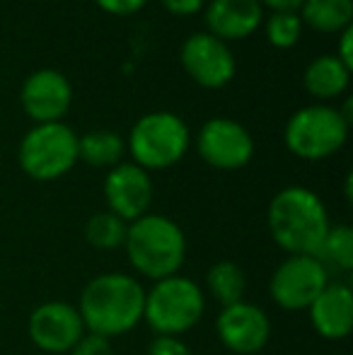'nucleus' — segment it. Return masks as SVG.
I'll list each match as a JSON object with an SVG mask.
<instances>
[{
  "mask_svg": "<svg viewBox=\"0 0 353 355\" xmlns=\"http://www.w3.org/2000/svg\"><path fill=\"white\" fill-rule=\"evenodd\" d=\"M104 198L114 215L123 223L143 218L153 201L150 174L133 162H119L104 179Z\"/></svg>",
  "mask_w": 353,
  "mask_h": 355,
  "instance_id": "13",
  "label": "nucleus"
},
{
  "mask_svg": "<svg viewBox=\"0 0 353 355\" xmlns=\"http://www.w3.org/2000/svg\"><path fill=\"white\" fill-rule=\"evenodd\" d=\"M351 80V71L334 56H317L315 61H310V66L305 68L302 83H305L307 94H312L315 99H336L339 94L346 92Z\"/></svg>",
  "mask_w": 353,
  "mask_h": 355,
  "instance_id": "17",
  "label": "nucleus"
},
{
  "mask_svg": "<svg viewBox=\"0 0 353 355\" xmlns=\"http://www.w3.org/2000/svg\"><path fill=\"white\" fill-rule=\"evenodd\" d=\"M123 249L128 254L133 271L150 281L177 276L187 259V237L167 215L146 213L128 223Z\"/></svg>",
  "mask_w": 353,
  "mask_h": 355,
  "instance_id": "3",
  "label": "nucleus"
},
{
  "mask_svg": "<svg viewBox=\"0 0 353 355\" xmlns=\"http://www.w3.org/2000/svg\"><path fill=\"white\" fill-rule=\"evenodd\" d=\"M216 331L230 353L255 355L264 351L271 338V319L261 307L242 300L221 309L216 319Z\"/></svg>",
  "mask_w": 353,
  "mask_h": 355,
  "instance_id": "11",
  "label": "nucleus"
},
{
  "mask_svg": "<svg viewBox=\"0 0 353 355\" xmlns=\"http://www.w3.org/2000/svg\"><path fill=\"white\" fill-rule=\"evenodd\" d=\"M182 66L193 83L208 89H221L235 78V56L230 46L208 32L191 34L182 44Z\"/></svg>",
  "mask_w": 353,
  "mask_h": 355,
  "instance_id": "9",
  "label": "nucleus"
},
{
  "mask_svg": "<svg viewBox=\"0 0 353 355\" xmlns=\"http://www.w3.org/2000/svg\"><path fill=\"white\" fill-rule=\"evenodd\" d=\"M203 3H206V0H162L167 12L179 15V17H191V15H196L198 10L203 8Z\"/></svg>",
  "mask_w": 353,
  "mask_h": 355,
  "instance_id": "27",
  "label": "nucleus"
},
{
  "mask_svg": "<svg viewBox=\"0 0 353 355\" xmlns=\"http://www.w3.org/2000/svg\"><path fill=\"white\" fill-rule=\"evenodd\" d=\"M146 288L128 273H102L83 288L78 312L87 334L117 338L133 331L143 319Z\"/></svg>",
  "mask_w": 353,
  "mask_h": 355,
  "instance_id": "1",
  "label": "nucleus"
},
{
  "mask_svg": "<svg viewBox=\"0 0 353 355\" xmlns=\"http://www.w3.org/2000/svg\"><path fill=\"white\" fill-rule=\"evenodd\" d=\"M126 141L114 131H89L78 138V159L89 167L112 169L123 159Z\"/></svg>",
  "mask_w": 353,
  "mask_h": 355,
  "instance_id": "19",
  "label": "nucleus"
},
{
  "mask_svg": "<svg viewBox=\"0 0 353 355\" xmlns=\"http://www.w3.org/2000/svg\"><path fill=\"white\" fill-rule=\"evenodd\" d=\"M264 8L259 0H211L206 8V27L221 42L247 39L259 29Z\"/></svg>",
  "mask_w": 353,
  "mask_h": 355,
  "instance_id": "16",
  "label": "nucleus"
},
{
  "mask_svg": "<svg viewBox=\"0 0 353 355\" xmlns=\"http://www.w3.org/2000/svg\"><path fill=\"white\" fill-rule=\"evenodd\" d=\"M198 155L216 169H240L255 155V141L242 123L232 119H211L198 131Z\"/></svg>",
  "mask_w": 353,
  "mask_h": 355,
  "instance_id": "12",
  "label": "nucleus"
},
{
  "mask_svg": "<svg viewBox=\"0 0 353 355\" xmlns=\"http://www.w3.org/2000/svg\"><path fill=\"white\" fill-rule=\"evenodd\" d=\"M126 230L128 223H123L119 215H114L112 211H99L85 223V239L94 249L112 252V249L123 247Z\"/></svg>",
  "mask_w": 353,
  "mask_h": 355,
  "instance_id": "22",
  "label": "nucleus"
},
{
  "mask_svg": "<svg viewBox=\"0 0 353 355\" xmlns=\"http://www.w3.org/2000/svg\"><path fill=\"white\" fill-rule=\"evenodd\" d=\"M68 355H114L109 338H102L97 334H83L80 341L68 351Z\"/></svg>",
  "mask_w": 353,
  "mask_h": 355,
  "instance_id": "24",
  "label": "nucleus"
},
{
  "mask_svg": "<svg viewBox=\"0 0 353 355\" xmlns=\"http://www.w3.org/2000/svg\"><path fill=\"white\" fill-rule=\"evenodd\" d=\"M349 123L339 114V109L327 104H312L295 112L286 123L283 141L295 157L317 162L332 157L344 148L349 138Z\"/></svg>",
  "mask_w": 353,
  "mask_h": 355,
  "instance_id": "6",
  "label": "nucleus"
},
{
  "mask_svg": "<svg viewBox=\"0 0 353 355\" xmlns=\"http://www.w3.org/2000/svg\"><path fill=\"white\" fill-rule=\"evenodd\" d=\"M19 99L29 119H34L37 123H56L71 109L73 87L63 73L42 68L24 80Z\"/></svg>",
  "mask_w": 353,
  "mask_h": 355,
  "instance_id": "14",
  "label": "nucleus"
},
{
  "mask_svg": "<svg viewBox=\"0 0 353 355\" xmlns=\"http://www.w3.org/2000/svg\"><path fill=\"white\" fill-rule=\"evenodd\" d=\"M191 133L172 112H150L133 123L126 150L141 169H170L187 155Z\"/></svg>",
  "mask_w": 353,
  "mask_h": 355,
  "instance_id": "5",
  "label": "nucleus"
},
{
  "mask_svg": "<svg viewBox=\"0 0 353 355\" xmlns=\"http://www.w3.org/2000/svg\"><path fill=\"white\" fill-rule=\"evenodd\" d=\"M315 259L327 268V273H349L353 268V230L349 225H332L325 234Z\"/></svg>",
  "mask_w": 353,
  "mask_h": 355,
  "instance_id": "20",
  "label": "nucleus"
},
{
  "mask_svg": "<svg viewBox=\"0 0 353 355\" xmlns=\"http://www.w3.org/2000/svg\"><path fill=\"white\" fill-rule=\"evenodd\" d=\"M300 22L320 34H341L353 22V0H302Z\"/></svg>",
  "mask_w": 353,
  "mask_h": 355,
  "instance_id": "18",
  "label": "nucleus"
},
{
  "mask_svg": "<svg viewBox=\"0 0 353 355\" xmlns=\"http://www.w3.org/2000/svg\"><path fill=\"white\" fill-rule=\"evenodd\" d=\"M302 22L298 12H271L266 19V42L276 49H291L300 42Z\"/></svg>",
  "mask_w": 353,
  "mask_h": 355,
  "instance_id": "23",
  "label": "nucleus"
},
{
  "mask_svg": "<svg viewBox=\"0 0 353 355\" xmlns=\"http://www.w3.org/2000/svg\"><path fill=\"white\" fill-rule=\"evenodd\" d=\"M206 288L213 300L227 307L245 300L247 276L235 261H216L206 273Z\"/></svg>",
  "mask_w": 353,
  "mask_h": 355,
  "instance_id": "21",
  "label": "nucleus"
},
{
  "mask_svg": "<svg viewBox=\"0 0 353 355\" xmlns=\"http://www.w3.org/2000/svg\"><path fill=\"white\" fill-rule=\"evenodd\" d=\"M339 51L334 53L336 58H339L341 63H344L346 68H353V46H351V39H353V27H349V29H344V32L339 34Z\"/></svg>",
  "mask_w": 353,
  "mask_h": 355,
  "instance_id": "28",
  "label": "nucleus"
},
{
  "mask_svg": "<svg viewBox=\"0 0 353 355\" xmlns=\"http://www.w3.org/2000/svg\"><path fill=\"white\" fill-rule=\"evenodd\" d=\"M315 331L327 341H344L353 327V293L346 283L329 281L307 307Z\"/></svg>",
  "mask_w": 353,
  "mask_h": 355,
  "instance_id": "15",
  "label": "nucleus"
},
{
  "mask_svg": "<svg viewBox=\"0 0 353 355\" xmlns=\"http://www.w3.org/2000/svg\"><path fill=\"white\" fill-rule=\"evenodd\" d=\"M329 283L327 268L315 257H288L268 281V295L281 309H307Z\"/></svg>",
  "mask_w": 353,
  "mask_h": 355,
  "instance_id": "8",
  "label": "nucleus"
},
{
  "mask_svg": "<svg viewBox=\"0 0 353 355\" xmlns=\"http://www.w3.org/2000/svg\"><path fill=\"white\" fill-rule=\"evenodd\" d=\"M27 331L32 343L44 353H68L85 334L78 307L61 300H51L29 314Z\"/></svg>",
  "mask_w": 353,
  "mask_h": 355,
  "instance_id": "10",
  "label": "nucleus"
},
{
  "mask_svg": "<svg viewBox=\"0 0 353 355\" xmlns=\"http://www.w3.org/2000/svg\"><path fill=\"white\" fill-rule=\"evenodd\" d=\"M261 8H271V12H298L302 0H259Z\"/></svg>",
  "mask_w": 353,
  "mask_h": 355,
  "instance_id": "29",
  "label": "nucleus"
},
{
  "mask_svg": "<svg viewBox=\"0 0 353 355\" xmlns=\"http://www.w3.org/2000/svg\"><path fill=\"white\" fill-rule=\"evenodd\" d=\"M148 355H191V348L179 336H155L148 346Z\"/></svg>",
  "mask_w": 353,
  "mask_h": 355,
  "instance_id": "25",
  "label": "nucleus"
},
{
  "mask_svg": "<svg viewBox=\"0 0 353 355\" xmlns=\"http://www.w3.org/2000/svg\"><path fill=\"white\" fill-rule=\"evenodd\" d=\"M206 309V295L196 281L187 276H170L155 281L146 290L143 319L155 331V336H179L201 322Z\"/></svg>",
  "mask_w": 353,
  "mask_h": 355,
  "instance_id": "4",
  "label": "nucleus"
},
{
  "mask_svg": "<svg viewBox=\"0 0 353 355\" xmlns=\"http://www.w3.org/2000/svg\"><path fill=\"white\" fill-rule=\"evenodd\" d=\"M104 12L119 15V17H128V15H136L141 8H146L148 0H94Z\"/></svg>",
  "mask_w": 353,
  "mask_h": 355,
  "instance_id": "26",
  "label": "nucleus"
},
{
  "mask_svg": "<svg viewBox=\"0 0 353 355\" xmlns=\"http://www.w3.org/2000/svg\"><path fill=\"white\" fill-rule=\"evenodd\" d=\"M266 225L271 239L288 257H315L332 227L322 198L305 187L281 189L268 203Z\"/></svg>",
  "mask_w": 353,
  "mask_h": 355,
  "instance_id": "2",
  "label": "nucleus"
},
{
  "mask_svg": "<svg viewBox=\"0 0 353 355\" xmlns=\"http://www.w3.org/2000/svg\"><path fill=\"white\" fill-rule=\"evenodd\" d=\"M19 167L37 182H53L78 162V136L63 121L37 123L19 143Z\"/></svg>",
  "mask_w": 353,
  "mask_h": 355,
  "instance_id": "7",
  "label": "nucleus"
}]
</instances>
